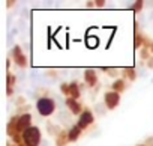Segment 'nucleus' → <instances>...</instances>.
Returning a JSON list of instances; mask_svg holds the SVG:
<instances>
[{"label":"nucleus","instance_id":"nucleus-1","mask_svg":"<svg viewBox=\"0 0 153 146\" xmlns=\"http://www.w3.org/2000/svg\"><path fill=\"white\" fill-rule=\"evenodd\" d=\"M39 137H41V134H39V130L38 128H29L24 133V140H26V143L29 146H38Z\"/></svg>","mask_w":153,"mask_h":146},{"label":"nucleus","instance_id":"nucleus-4","mask_svg":"<svg viewBox=\"0 0 153 146\" xmlns=\"http://www.w3.org/2000/svg\"><path fill=\"white\" fill-rule=\"evenodd\" d=\"M92 121V118H90V115L89 113H86V118L83 116V119H81V127H84V124H89Z\"/></svg>","mask_w":153,"mask_h":146},{"label":"nucleus","instance_id":"nucleus-2","mask_svg":"<svg viewBox=\"0 0 153 146\" xmlns=\"http://www.w3.org/2000/svg\"><path fill=\"white\" fill-rule=\"evenodd\" d=\"M38 110H39V113H41V115L48 116V115H51V113H53V110H54V103H53L51 100L42 98V100H39V101H38Z\"/></svg>","mask_w":153,"mask_h":146},{"label":"nucleus","instance_id":"nucleus-3","mask_svg":"<svg viewBox=\"0 0 153 146\" xmlns=\"http://www.w3.org/2000/svg\"><path fill=\"white\" fill-rule=\"evenodd\" d=\"M117 100H119V97H117V95H114V94L107 95V101H110V107H114V106L117 104Z\"/></svg>","mask_w":153,"mask_h":146}]
</instances>
